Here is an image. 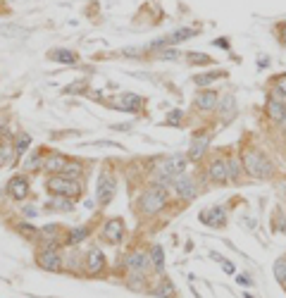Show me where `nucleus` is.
I'll return each mask as SVG.
<instances>
[{"label":"nucleus","instance_id":"1","mask_svg":"<svg viewBox=\"0 0 286 298\" xmlns=\"http://www.w3.org/2000/svg\"><path fill=\"white\" fill-rule=\"evenodd\" d=\"M244 169H248L251 177L255 179H267V177H272V162L258 151H246L244 153Z\"/></svg>","mask_w":286,"mask_h":298},{"label":"nucleus","instance_id":"2","mask_svg":"<svg viewBox=\"0 0 286 298\" xmlns=\"http://www.w3.org/2000/svg\"><path fill=\"white\" fill-rule=\"evenodd\" d=\"M46 188H48L53 196H67V198H77L81 194V186H79L77 179H70L64 174H53L46 181Z\"/></svg>","mask_w":286,"mask_h":298},{"label":"nucleus","instance_id":"3","mask_svg":"<svg viewBox=\"0 0 286 298\" xmlns=\"http://www.w3.org/2000/svg\"><path fill=\"white\" fill-rule=\"evenodd\" d=\"M184 169H186V160H184L182 155H169V158L158 167V181L167 184V181H172V177L177 179L179 174H184Z\"/></svg>","mask_w":286,"mask_h":298},{"label":"nucleus","instance_id":"4","mask_svg":"<svg viewBox=\"0 0 286 298\" xmlns=\"http://www.w3.org/2000/svg\"><path fill=\"white\" fill-rule=\"evenodd\" d=\"M165 203H167V196L162 188H148L146 194L141 196V210L146 212V215H155V212H160L165 208Z\"/></svg>","mask_w":286,"mask_h":298},{"label":"nucleus","instance_id":"5","mask_svg":"<svg viewBox=\"0 0 286 298\" xmlns=\"http://www.w3.org/2000/svg\"><path fill=\"white\" fill-rule=\"evenodd\" d=\"M112 105L119 108V110H124V112H136L141 105H143V98L136 96V93H122L119 98L112 100Z\"/></svg>","mask_w":286,"mask_h":298},{"label":"nucleus","instance_id":"6","mask_svg":"<svg viewBox=\"0 0 286 298\" xmlns=\"http://www.w3.org/2000/svg\"><path fill=\"white\" fill-rule=\"evenodd\" d=\"M112 194H115V179H112L110 174H100V179H98V203H110L112 201Z\"/></svg>","mask_w":286,"mask_h":298},{"label":"nucleus","instance_id":"7","mask_svg":"<svg viewBox=\"0 0 286 298\" xmlns=\"http://www.w3.org/2000/svg\"><path fill=\"white\" fill-rule=\"evenodd\" d=\"M122 236H124V222L122 220H110V222L105 224V229H103V239L107 243H119L122 241Z\"/></svg>","mask_w":286,"mask_h":298},{"label":"nucleus","instance_id":"8","mask_svg":"<svg viewBox=\"0 0 286 298\" xmlns=\"http://www.w3.org/2000/svg\"><path fill=\"white\" fill-rule=\"evenodd\" d=\"M7 194L12 196L14 201H24L29 196V181L24 179V177H14V179H10V184H7Z\"/></svg>","mask_w":286,"mask_h":298},{"label":"nucleus","instance_id":"9","mask_svg":"<svg viewBox=\"0 0 286 298\" xmlns=\"http://www.w3.org/2000/svg\"><path fill=\"white\" fill-rule=\"evenodd\" d=\"M174 188H177V194L182 196V198H186V201L195 196V184L189 174H179L174 179Z\"/></svg>","mask_w":286,"mask_h":298},{"label":"nucleus","instance_id":"10","mask_svg":"<svg viewBox=\"0 0 286 298\" xmlns=\"http://www.w3.org/2000/svg\"><path fill=\"white\" fill-rule=\"evenodd\" d=\"M201 222L208 224V227H222L227 222V215H224L222 208H210V210H203L201 212Z\"/></svg>","mask_w":286,"mask_h":298},{"label":"nucleus","instance_id":"11","mask_svg":"<svg viewBox=\"0 0 286 298\" xmlns=\"http://www.w3.org/2000/svg\"><path fill=\"white\" fill-rule=\"evenodd\" d=\"M36 263L41 265L43 270H60V256L53 248H46L36 256Z\"/></svg>","mask_w":286,"mask_h":298},{"label":"nucleus","instance_id":"12","mask_svg":"<svg viewBox=\"0 0 286 298\" xmlns=\"http://www.w3.org/2000/svg\"><path fill=\"white\" fill-rule=\"evenodd\" d=\"M67 167V158L64 155H60V153H53V155H48V158L43 160V169L46 172H53V174H62V169Z\"/></svg>","mask_w":286,"mask_h":298},{"label":"nucleus","instance_id":"13","mask_svg":"<svg viewBox=\"0 0 286 298\" xmlns=\"http://www.w3.org/2000/svg\"><path fill=\"white\" fill-rule=\"evenodd\" d=\"M48 60H53V62H62V65H77L79 57L74 50H64V48H55L48 53Z\"/></svg>","mask_w":286,"mask_h":298},{"label":"nucleus","instance_id":"14","mask_svg":"<svg viewBox=\"0 0 286 298\" xmlns=\"http://www.w3.org/2000/svg\"><path fill=\"white\" fill-rule=\"evenodd\" d=\"M210 179L212 181H219V184H224V181L229 179V169H227V160H215L212 165H210Z\"/></svg>","mask_w":286,"mask_h":298},{"label":"nucleus","instance_id":"15","mask_svg":"<svg viewBox=\"0 0 286 298\" xmlns=\"http://www.w3.org/2000/svg\"><path fill=\"white\" fill-rule=\"evenodd\" d=\"M265 112L272 119H277V122H279V119L284 117V112H286V105L281 103V100H277V96H272L270 100H267V105H265Z\"/></svg>","mask_w":286,"mask_h":298},{"label":"nucleus","instance_id":"16","mask_svg":"<svg viewBox=\"0 0 286 298\" xmlns=\"http://www.w3.org/2000/svg\"><path fill=\"white\" fill-rule=\"evenodd\" d=\"M210 143V136L208 134H203V136H195L193 143H191V153H189V158L191 160H201V155L205 153V148H208Z\"/></svg>","mask_w":286,"mask_h":298},{"label":"nucleus","instance_id":"17","mask_svg":"<svg viewBox=\"0 0 286 298\" xmlns=\"http://www.w3.org/2000/svg\"><path fill=\"white\" fill-rule=\"evenodd\" d=\"M126 265H129V270H134V272H143L148 267V256L141 253V250H136V253H131V256L126 258Z\"/></svg>","mask_w":286,"mask_h":298},{"label":"nucleus","instance_id":"18","mask_svg":"<svg viewBox=\"0 0 286 298\" xmlns=\"http://www.w3.org/2000/svg\"><path fill=\"white\" fill-rule=\"evenodd\" d=\"M217 103H219V98H217L215 91H203L201 96L195 98V105H198L201 110H212Z\"/></svg>","mask_w":286,"mask_h":298},{"label":"nucleus","instance_id":"19","mask_svg":"<svg viewBox=\"0 0 286 298\" xmlns=\"http://www.w3.org/2000/svg\"><path fill=\"white\" fill-rule=\"evenodd\" d=\"M86 265H89V272H91V274H98V272L103 270V265H105V256L98 248H93L91 253H89V263Z\"/></svg>","mask_w":286,"mask_h":298},{"label":"nucleus","instance_id":"20","mask_svg":"<svg viewBox=\"0 0 286 298\" xmlns=\"http://www.w3.org/2000/svg\"><path fill=\"white\" fill-rule=\"evenodd\" d=\"M224 76H227V72L224 70H212V72H205V74L193 76V81L198 83V86H208V83L217 81V79H224Z\"/></svg>","mask_w":286,"mask_h":298},{"label":"nucleus","instance_id":"21","mask_svg":"<svg viewBox=\"0 0 286 298\" xmlns=\"http://www.w3.org/2000/svg\"><path fill=\"white\" fill-rule=\"evenodd\" d=\"M219 112L224 115V122H229V119L234 117V112H236V100H234L231 93H227V96L222 98V108H219Z\"/></svg>","mask_w":286,"mask_h":298},{"label":"nucleus","instance_id":"22","mask_svg":"<svg viewBox=\"0 0 286 298\" xmlns=\"http://www.w3.org/2000/svg\"><path fill=\"white\" fill-rule=\"evenodd\" d=\"M48 208L50 210H72V198H67V196H53L48 201Z\"/></svg>","mask_w":286,"mask_h":298},{"label":"nucleus","instance_id":"23","mask_svg":"<svg viewBox=\"0 0 286 298\" xmlns=\"http://www.w3.org/2000/svg\"><path fill=\"white\" fill-rule=\"evenodd\" d=\"M227 169H229V177L234 181H238V177H241V169H244V162L238 158H229L227 160Z\"/></svg>","mask_w":286,"mask_h":298},{"label":"nucleus","instance_id":"24","mask_svg":"<svg viewBox=\"0 0 286 298\" xmlns=\"http://www.w3.org/2000/svg\"><path fill=\"white\" fill-rule=\"evenodd\" d=\"M150 258H153V267H155V270L162 272V267H165V253H162V246H153Z\"/></svg>","mask_w":286,"mask_h":298},{"label":"nucleus","instance_id":"25","mask_svg":"<svg viewBox=\"0 0 286 298\" xmlns=\"http://www.w3.org/2000/svg\"><path fill=\"white\" fill-rule=\"evenodd\" d=\"M86 234H89V229H86V227L74 229V231L70 234V239H67V243H70V246H77V243L81 241V239H86Z\"/></svg>","mask_w":286,"mask_h":298},{"label":"nucleus","instance_id":"26","mask_svg":"<svg viewBox=\"0 0 286 298\" xmlns=\"http://www.w3.org/2000/svg\"><path fill=\"white\" fill-rule=\"evenodd\" d=\"M274 277H277V282H281V284L286 282V258L277 260V265H274Z\"/></svg>","mask_w":286,"mask_h":298},{"label":"nucleus","instance_id":"27","mask_svg":"<svg viewBox=\"0 0 286 298\" xmlns=\"http://www.w3.org/2000/svg\"><path fill=\"white\" fill-rule=\"evenodd\" d=\"M155 296H160V298H174V289H172V284H169V282H165L162 286H158V289H155Z\"/></svg>","mask_w":286,"mask_h":298},{"label":"nucleus","instance_id":"28","mask_svg":"<svg viewBox=\"0 0 286 298\" xmlns=\"http://www.w3.org/2000/svg\"><path fill=\"white\" fill-rule=\"evenodd\" d=\"M14 148L12 146H3L0 148V165H7V162H12V155H14Z\"/></svg>","mask_w":286,"mask_h":298},{"label":"nucleus","instance_id":"29","mask_svg":"<svg viewBox=\"0 0 286 298\" xmlns=\"http://www.w3.org/2000/svg\"><path fill=\"white\" fill-rule=\"evenodd\" d=\"M64 177H70V179H74V177H79L81 174V165H77V162H67V167L62 169Z\"/></svg>","mask_w":286,"mask_h":298},{"label":"nucleus","instance_id":"30","mask_svg":"<svg viewBox=\"0 0 286 298\" xmlns=\"http://www.w3.org/2000/svg\"><path fill=\"white\" fill-rule=\"evenodd\" d=\"M29 143H31V136H29V134H19V139H17V146H14V151H17V153H27Z\"/></svg>","mask_w":286,"mask_h":298},{"label":"nucleus","instance_id":"31","mask_svg":"<svg viewBox=\"0 0 286 298\" xmlns=\"http://www.w3.org/2000/svg\"><path fill=\"white\" fill-rule=\"evenodd\" d=\"M186 55H189V62L191 65H208L210 62V57L208 55H203V53H186Z\"/></svg>","mask_w":286,"mask_h":298},{"label":"nucleus","instance_id":"32","mask_svg":"<svg viewBox=\"0 0 286 298\" xmlns=\"http://www.w3.org/2000/svg\"><path fill=\"white\" fill-rule=\"evenodd\" d=\"M0 34H19V36H24L27 34V31H24V29L21 27H14V24H10V27H5V24H0Z\"/></svg>","mask_w":286,"mask_h":298},{"label":"nucleus","instance_id":"33","mask_svg":"<svg viewBox=\"0 0 286 298\" xmlns=\"http://www.w3.org/2000/svg\"><path fill=\"white\" fill-rule=\"evenodd\" d=\"M274 86H277V93L286 96V74H279V76H277V79H274Z\"/></svg>","mask_w":286,"mask_h":298},{"label":"nucleus","instance_id":"34","mask_svg":"<svg viewBox=\"0 0 286 298\" xmlns=\"http://www.w3.org/2000/svg\"><path fill=\"white\" fill-rule=\"evenodd\" d=\"M41 165V155H38V153H34V155H31V158H27V169H34V167H38Z\"/></svg>","mask_w":286,"mask_h":298},{"label":"nucleus","instance_id":"35","mask_svg":"<svg viewBox=\"0 0 286 298\" xmlns=\"http://www.w3.org/2000/svg\"><path fill=\"white\" fill-rule=\"evenodd\" d=\"M179 122H182V110H172V115H169V119L167 122H165V124H179Z\"/></svg>","mask_w":286,"mask_h":298},{"label":"nucleus","instance_id":"36","mask_svg":"<svg viewBox=\"0 0 286 298\" xmlns=\"http://www.w3.org/2000/svg\"><path fill=\"white\" fill-rule=\"evenodd\" d=\"M177 55H179L177 50H162L158 57H162V60H177Z\"/></svg>","mask_w":286,"mask_h":298},{"label":"nucleus","instance_id":"37","mask_svg":"<svg viewBox=\"0 0 286 298\" xmlns=\"http://www.w3.org/2000/svg\"><path fill=\"white\" fill-rule=\"evenodd\" d=\"M222 267H224V272H227V274H234V272H236V267H234L229 260H224V258H222Z\"/></svg>","mask_w":286,"mask_h":298},{"label":"nucleus","instance_id":"38","mask_svg":"<svg viewBox=\"0 0 286 298\" xmlns=\"http://www.w3.org/2000/svg\"><path fill=\"white\" fill-rule=\"evenodd\" d=\"M236 282L241 286H251V279H248V277H236Z\"/></svg>","mask_w":286,"mask_h":298},{"label":"nucleus","instance_id":"39","mask_svg":"<svg viewBox=\"0 0 286 298\" xmlns=\"http://www.w3.org/2000/svg\"><path fill=\"white\" fill-rule=\"evenodd\" d=\"M21 227V231H24V234H34V229H31V224H19Z\"/></svg>","mask_w":286,"mask_h":298},{"label":"nucleus","instance_id":"40","mask_svg":"<svg viewBox=\"0 0 286 298\" xmlns=\"http://www.w3.org/2000/svg\"><path fill=\"white\" fill-rule=\"evenodd\" d=\"M215 46H222V48H229V41H224V38H222V41H219V38H217V41H215Z\"/></svg>","mask_w":286,"mask_h":298},{"label":"nucleus","instance_id":"41","mask_svg":"<svg viewBox=\"0 0 286 298\" xmlns=\"http://www.w3.org/2000/svg\"><path fill=\"white\" fill-rule=\"evenodd\" d=\"M24 212H27L29 217H34V215H36V210H34V208H24Z\"/></svg>","mask_w":286,"mask_h":298},{"label":"nucleus","instance_id":"42","mask_svg":"<svg viewBox=\"0 0 286 298\" xmlns=\"http://www.w3.org/2000/svg\"><path fill=\"white\" fill-rule=\"evenodd\" d=\"M279 124H281V129H286V112H284V117L279 119Z\"/></svg>","mask_w":286,"mask_h":298},{"label":"nucleus","instance_id":"43","mask_svg":"<svg viewBox=\"0 0 286 298\" xmlns=\"http://www.w3.org/2000/svg\"><path fill=\"white\" fill-rule=\"evenodd\" d=\"M284 46H286V38H284Z\"/></svg>","mask_w":286,"mask_h":298}]
</instances>
